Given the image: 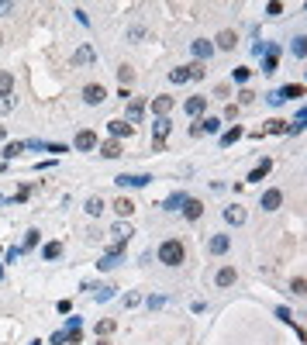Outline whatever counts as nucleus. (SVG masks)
I'll use <instances>...</instances> for the list:
<instances>
[{
  "label": "nucleus",
  "instance_id": "nucleus-1",
  "mask_svg": "<svg viewBox=\"0 0 307 345\" xmlns=\"http://www.w3.org/2000/svg\"><path fill=\"white\" fill-rule=\"evenodd\" d=\"M183 259H186V249H183L180 238H166V242L159 245V263H162V266L173 270V266H180Z\"/></svg>",
  "mask_w": 307,
  "mask_h": 345
},
{
  "label": "nucleus",
  "instance_id": "nucleus-2",
  "mask_svg": "<svg viewBox=\"0 0 307 345\" xmlns=\"http://www.w3.org/2000/svg\"><path fill=\"white\" fill-rule=\"evenodd\" d=\"M114 183L124 187V190H138V187H149L152 176L149 173H121V176H114Z\"/></svg>",
  "mask_w": 307,
  "mask_h": 345
},
{
  "label": "nucleus",
  "instance_id": "nucleus-3",
  "mask_svg": "<svg viewBox=\"0 0 307 345\" xmlns=\"http://www.w3.org/2000/svg\"><path fill=\"white\" fill-rule=\"evenodd\" d=\"M83 100H86L90 107H100V104L107 100V90H104L100 83H86V86H83Z\"/></svg>",
  "mask_w": 307,
  "mask_h": 345
},
{
  "label": "nucleus",
  "instance_id": "nucleus-4",
  "mask_svg": "<svg viewBox=\"0 0 307 345\" xmlns=\"http://www.w3.org/2000/svg\"><path fill=\"white\" fill-rule=\"evenodd\" d=\"M228 249H231L228 235H211V238H207V252H211V256H225Z\"/></svg>",
  "mask_w": 307,
  "mask_h": 345
},
{
  "label": "nucleus",
  "instance_id": "nucleus-5",
  "mask_svg": "<svg viewBox=\"0 0 307 345\" xmlns=\"http://www.w3.org/2000/svg\"><path fill=\"white\" fill-rule=\"evenodd\" d=\"M142 114H145V100H142V97H131V100H128V125L135 128V125L142 121Z\"/></svg>",
  "mask_w": 307,
  "mask_h": 345
},
{
  "label": "nucleus",
  "instance_id": "nucleus-6",
  "mask_svg": "<svg viewBox=\"0 0 307 345\" xmlns=\"http://www.w3.org/2000/svg\"><path fill=\"white\" fill-rule=\"evenodd\" d=\"M76 145L79 152H90V148H97V132H90V128H83V132H76Z\"/></svg>",
  "mask_w": 307,
  "mask_h": 345
},
{
  "label": "nucleus",
  "instance_id": "nucleus-7",
  "mask_svg": "<svg viewBox=\"0 0 307 345\" xmlns=\"http://www.w3.org/2000/svg\"><path fill=\"white\" fill-rule=\"evenodd\" d=\"M86 63H97V49L93 45H79L73 52V66H86Z\"/></svg>",
  "mask_w": 307,
  "mask_h": 345
},
{
  "label": "nucleus",
  "instance_id": "nucleus-8",
  "mask_svg": "<svg viewBox=\"0 0 307 345\" xmlns=\"http://www.w3.org/2000/svg\"><path fill=\"white\" fill-rule=\"evenodd\" d=\"M173 104H176L173 97H166V93H159V97H152V114H155V118H166V114L173 111Z\"/></svg>",
  "mask_w": 307,
  "mask_h": 345
},
{
  "label": "nucleus",
  "instance_id": "nucleus-9",
  "mask_svg": "<svg viewBox=\"0 0 307 345\" xmlns=\"http://www.w3.org/2000/svg\"><path fill=\"white\" fill-rule=\"evenodd\" d=\"M280 204H283V190H276V187H273V190H266V194H262V201H259L262 210H276Z\"/></svg>",
  "mask_w": 307,
  "mask_h": 345
},
{
  "label": "nucleus",
  "instance_id": "nucleus-10",
  "mask_svg": "<svg viewBox=\"0 0 307 345\" xmlns=\"http://www.w3.org/2000/svg\"><path fill=\"white\" fill-rule=\"evenodd\" d=\"M173 132V121L169 118H155V125H152V141H159V145H166V135Z\"/></svg>",
  "mask_w": 307,
  "mask_h": 345
},
{
  "label": "nucleus",
  "instance_id": "nucleus-11",
  "mask_svg": "<svg viewBox=\"0 0 307 345\" xmlns=\"http://www.w3.org/2000/svg\"><path fill=\"white\" fill-rule=\"evenodd\" d=\"M183 111H186L190 118H200V114L207 111V97H190V100L183 104Z\"/></svg>",
  "mask_w": 307,
  "mask_h": 345
},
{
  "label": "nucleus",
  "instance_id": "nucleus-12",
  "mask_svg": "<svg viewBox=\"0 0 307 345\" xmlns=\"http://www.w3.org/2000/svg\"><path fill=\"white\" fill-rule=\"evenodd\" d=\"M180 210H183V217H186V221H197V217L204 214V204H200V201H193V197H186V204L180 207Z\"/></svg>",
  "mask_w": 307,
  "mask_h": 345
},
{
  "label": "nucleus",
  "instance_id": "nucleus-13",
  "mask_svg": "<svg viewBox=\"0 0 307 345\" xmlns=\"http://www.w3.org/2000/svg\"><path fill=\"white\" fill-rule=\"evenodd\" d=\"M190 52H193L197 59H211V56H214V45L204 42V38H197V42H190Z\"/></svg>",
  "mask_w": 307,
  "mask_h": 345
},
{
  "label": "nucleus",
  "instance_id": "nucleus-14",
  "mask_svg": "<svg viewBox=\"0 0 307 345\" xmlns=\"http://www.w3.org/2000/svg\"><path fill=\"white\" fill-rule=\"evenodd\" d=\"M235 279H238L235 266H221V270H218V276H214V283H218V286H231Z\"/></svg>",
  "mask_w": 307,
  "mask_h": 345
},
{
  "label": "nucleus",
  "instance_id": "nucleus-15",
  "mask_svg": "<svg viewBox=\"0 0 307 345\" xmlns=\"http://www.w3.org/2000/svg\"><path fill=\"white\" fill-rule=\"evenodd\" d=\"M183 204H186V194H183V190H176V194H169V197L162 201V210H180Z\"/></svg>",
  "mask_w": 307,
  "mask_h": 345
},
{
  "label": "nucleus",
  "instance_id": "nucleus-16",
  "mask_svg": "<svg viewBox=\"0 0 307 345\" xmlns=\"http://www.w3.org/2000/svg\"><path fill=\"white\" fill-rule=\"evenodd\" d=\"M280 97H283V104H287V100H297V97H304V83H287V86L280 90Z\"/></svg>",
  "mask_w": 307,
  "mask_h": 345
},
{
  "label": "nucleus",
  "instance_id": "nucleus-17",
  "mask_svg": "<svg viewBox=\"0 0 307 345\" xmlns=\"http://www.w3.org/2000/svg\"><path fill=\"white\" fill-rule=\"evenodd\" d=\"M100 155H104V159H118V155H121V141H118V138H107V141L100 145Z\"/></svg>",
  "mask_w": 307,
  "mask_h": 345
},
{
  "label": "nucleus",
  "instance_id": "nucleus-18",
  "mask_svg": "<svg viewBox=\"0 0 307 345\" xmlns=\"http://www.w3.org/2000/svg\"><path fill=\"white\" fill-rule=\"evenodd\" d=\"M83 290H90V293L97 297V304H104V300H111V297H114V286H93V283H86Z\"/></svg>",
  "mask_w": 307,
  "mask_h": 345
},
{
  "label": "nucleus",
  "instance_id": "nucleus-19",
  "mask_svg": "<svg viewBox=\"0 0 307 345\" xmlns=\"http://www.w3.org/2000/svg\"><path fill=\"white\" fill-rule=\"evenodd\" d=\"M107 132H111V138H121V135H131L135 128L128 121H107Z\"/></svg>",
  "mask_w": 307,
  "mask_h": 345
},
{
  "label": "nucleus",
  "instance_id": "nucleus-20",
  "mask_svg": "<svg viewBox=\"0 0 307 345\" xmlns=\"http://www.w3.org/2000/svg\"><path fill=\"white\" fill-rule=\"evenodd\" d=\"M111 235H114V242H128L135 231H131V224H128V221H121V224H114V228H111Z\"/></svg>",
  "mask_w": 307,
  "mask_h": 345
},
{
  "label": "nucleus",
  "instance_id": "nucleus-21",
  "mask_svg": "<svg viewBox=\"0 0 307 345\" xmlns=\"http://www.w3.org/2000/svg\"><path fill=\"white\" fill-rule=\"evenodd\" d=\"M269 166H273V162H269V159H262V162H259V166L248 173V183H262V176L269 173Z\"/></svg>",
  "mask_w": 307,
  "mask_h": 345
},
{
  "label": "nucleus",
  "instance_id": "nucleus-22",
  "mask_svg": "<svg viewBox=\"0 0 307 345\" xmlns=\"http://www.w3.org/2000/svg\"><path fill=\"white\" fill-rule=\"evenodd\" d=\"M83 210H86L90 217H100V214H104V201H100V197H90V201L83 204Z\"/></svg>",
  "mask_w": 307,
  "mask_h": 345
},
{
  "label": "nucleus",
  "instance_id": "nucleus-23",
  "mask_svg": "<svg viewBox=\"0 0 307 345\" xmlns=\"http://www.w3.org/2000/svg\"><path fill=\"white\" fill-rule=\"evenodd\" d=\"M114 210H118L121 217H131V214H135V204H131L128 197H118V201H114Z\"/></svg>",
  "mask_w": 307,
  "mask_h": 345
},
{
  "label": "nucleus",
  "instance_id": "nucleus-24",
  "mask_svg": "<svg viewBox=\"0 0 307 345\" xmlns=\"http://www.w3.org/2000/svg\"><path fill=\"white\" fill-rule=\"evenodd\" d=\"M0 97H14V76L0 72Z\"/></svg>",
  "mask_w": 307,
  "mask_h": 345
},
{
  "label": "nucleus",
  "instance_id": "nucleus-25",
  "mask_svg": "<svg viewBox=\"0 0 307 345\" xmlns=\"http://www.w3.org/2000/svg\"><path fill=\"white\" fill-rule=\"evenodd\" d=\"M225 221H228V224H242V221H245V210H242V207H225Z\"/></svg>",
  "mask_w": 307,
  "mask_h": 345
},
{
  "label": "nucleus",
  "instance_id": "nucleus-26",
  "mask_svg": "<svg viewBox=\"0 0 307 345\" xmlns=\"http://www.w3.org/2000/svg\"><path fill=\"white\" fill-rule=\"evenodd\" d=\"M266 132H273V135H287V132H290V121H280V118H273V121L266 125Z\"/></svg>",
  "mask_w": 307,
  "mask_h": 345
},
{
  "label": "nucleus",
  "instance_id": "nucleus-27",
  "mask_svg": "<svg viewBox=\"0 0 307 345\" xmlns=\"http://www.w3.org/2000/svg\"><path fill=\"white\" fill-rule=\"evenodd\" d=\"M245 135V132H242V128H238V125H235V128H228V132H225V135H221V145H225V148H228V145H235V141H238V138Z\"/></svg>",
  "mask_w": 307,
  "mask_h": 345
},
{
  "label": "nucleus",
  "instance_id": "nucleus-28",
  "mask_svg": "<svg viewBox=\"0 0 307 345\" xmlns=\"http://www.w3.org/2000/svg\"><path fill=\"white\" fill-rule=\"evenodd\" d=\"M214 42H218V49H235V42H238V38H235V31H221Z\"/></svg>",
  "mask_w": 307,
  "mask_h": 345
},
{
  "label": "nucleus",
  "instance_id": "nucleus-29",
  "mask_svg": "<svg viewBox=\"0 0 307 345\" xmlns=\"http://www.w3.org/2000/svg\"><path fill=\"white\" fill-rule=\"evenodd\" d=\"M59 256H62V245H59V242H49V245L42 249V259H59Z\"/></svg>",
  "mask_w": 307,
  "mask_h": 345
},
{
  "label": "nucleus",
  "instance_id": "nucleus-30",
  "mask_svg": "<svg viewBox=\"0 0 307 345\" xmlns=\"http://www.w3.org/2000/svg\"><path fill=\"white\" fill-rule=\"evenodd\" d=\"M131 79H135V69H131V66H121V69H118V83H121L124 90H128V83H131Z\"/></svg>",
  "mask_w": 307,
  "mask_h": 345
},
{
  "label": "nucleus",
  "instance_id": "nucleus-31",
  "mask_svg": "<svg viewBox=\"0 0 307 345\" xmlns=\"http://www.w3.org/2000/svg\"><path fill=\"white\" fill-rule=\"evenodd\" d=\"M169 79H173V83H186V79H190V66H176L169 72Z\"/></svg>",
  "mask_w": 307,
  "mask_h": 345
},
{
  "label": "nucleus",
  "instance_id": "nucleus-32",
  "mask_svg": "<svg viewBox=\"0 0 307 345\" xmlns=\"http://www.w3.org/2000/svg\"><path fill=\"white\" fill-rule=\"evenodd\" d=\"M118 263H121V256H111V252H107V256H104V259L97 263V270H104V273H107V270H114Z\"/></svg>",
  "mask_w": 307,
  "mask_h": 345
},
{
  "label": "nucleus",
  "instance_id": "nucleus-33",
  "mask_svg": "<svg viewBox=\"0 0 307 345\" xmlns=\"http://www.w3.org/2000/svg\"><path fill=\"white\" fill-rule=\"evenodd\" d=\"M114 328H118V321H114V318H104V321H97V335H111Z\"/></svg>",
  "mask_w": 307,
  "mask_h": 345
},
{
  "label": "nucleus",
  "instance_id": "nucleus-34",
  "mask_svg": "<svg viewBox=\"0 0 307 345\" xmlns=\"http://www.w3.org/2000/svg\"><path fill=\"white\" fill-rule=\"evenodd\" d=\"M204 132L207 135H218L221 132V118H204Z\"/></svg>",
  "mask_w": 307,
  "mask_h": 345
},
{
  "label": "nucleus",
  "instance_id": "nucleus-35",
  "mask_svg": "<svg viewBox=\"0 0 307 345\" xmlns=\"http://www.w3.org/2000/svg\"><path fill=\"white\" fill-rule=\"evenodd\" d=\"M21 148H24L21 141H10V145H3V152H0V155H3V159H14V155H17Z\"/></svg>",
  "mask_w": 307,
  "mask_h": 345
},
{
  "label": "nucleus",
  "instance_id": "nucleus-36",
  "mask_svg": "<svg viewBox=\"0 0 307 345\" xmlns=\"http://www.w3.org/2000/svg\"><path fill=\"white\" fill-rule=\"evenodd\" d=\"M231 76H235V83H245V79H248V76H252V69L238 66V69H235V72H231Z\"/></svg>",
  "mask_w": 307,
  "mask_h": 345
},
{
  "label": "nucleus",
  "instance_id": "nucleus-37",
  "mask_svg": "<svg viewBox=\"0 0 307 345\" xmlns=\"http://www.w3.org/2000/svg\"><path fill=\"white\" fill-rule=\"evenodd\" d=\"M294 56H297V59H304V56H307V45H304V38H294Z\"/></svg>",
  "mask_w": 307,
  "mask_h": 345
},
{
  "label": "nucleus",
  "instance_id": "nucleus-38",
  "mask_svg": "<svg viewBox=\"0 0 307 345\" xmlns=\"http://www.w3.org/2000/svg\"><path fill=\"white\" fill-rule=\"evenodd\" d=\"M35 245H38V231H35V228H31V231H28V235H24V249H35Z\"/></svg>",
  "mask_w": 307,
  "mask_h": 345
},
{
  "label": "nucleus",
  "instance_id": "nucleus-39",
  "mask_svg": "<svg viewBox=\"0 0 307 345\" xmlns=\"http://www.w3.org/2000/svg\"><path fill=\"white\" fill-rule=\"evenodd\" d=\"M135 304H142V293H135V290L124 293V307H135Z\"/></svg>",
  "mask_w": 307,
  "mask_h": 345
},
{
  "label": "nucleus",
  "instance_id": "nucleus-40",
  "mask_svg": "<svg viewBox=\"0 0 307 345\" xmlns=\"http://www.w3.org/2000/svg\"><path fill=\"white\" fill-rule=\"evenodd\" d=\"M200 135H207V132H204V121H193V125H190V138H200Z\"/></svg>",
  "mask_w": 307,
  "mask_h": 345
},
{
  "label": "nucleus",
  "instance_id": "nucleus-41",
  "mask_svg": "<svg viewBox=\"0 0 307 345\" xmlns=\"http://www.w3.org/2000/svg\"><path fill=\"white\" fill-rule=\"evenodd\" d=\"M266 14H269V17H276V14H283V3H276V0H273V3H266Z\"/></svg>",
  "mask_w": 307,
  "mask_h": 345
},
{
  "label": "nucleus",
  "instance_id": "nucleus-42",
  "mask_svg": "<svg viewBox=\"0 0 307 345\" xmlns=\"http://www.w3.org/2000/svg\"><path fill=\"white\" fill-rule=\"evenodd\" d=\"M276 318H280V321H287V325L294 321V314H290V307H276Z\"/></svg>",
  "mask_w": 307,
  "mask_h": 345
},
{
  "label": "nucleus",
  "instance_id": "nucleus-43",
  "mask_svg": "<svg viewBox=\"0 0 307 345\" xmlns=\"http://www.w3.org/2000/svg\"><path fill=\"white\" fill-rule=\"evenodd\" d=\"M266 100H269L273 107H280V104H283V97H280V90H273V93H266Z\"/></svg>",
  "mask_w": 307,
  "mask_h": 345
},
{
  "label": "nucleus",
  "instance_id": "nucleus-44",
  "mask_svg": "<svg viewBox=\"0 0 307 345\" xmlns=\"http://www.w3.org/2000/svg\"><path fill=\"white\" fill-rule=\"evenodd\" d=\"M56 311H59V314H69V311H73V300H59Z\"/></svg>",
  "mask_w": 307,
  "mask_h": 345
},
{
  "label": "nucleus",
  "instance_id": "nucleus-45",
  "mask_svg": "<svg viewBox=\"0 0 307 345\" xmlns=\"http://www.w3.org/2000/svg\"><path fill=\"white\" fill-rule=\"evenodd\" d=\"M200 76H204V66H200V63H193V66H190V79H200Z\"/></svg>",
  "mask_w": 307,
  "mask_h": 345
},
{
  "label": "nucleus",
  "instance_id": "nucleus-46",
  "mask_svg": "<svg viewBox=\"0 0 307 345\" xmlns=\"http://www.w3.org/2000/svg\"><path fill=\"white\" fill-rule=\"evenodd\" d=\"M235 118H238V107L228 104V107H225V121H235Z\"/></svg>",
  "mask_w": 307,
  "mask_h": 345
},
{
  "label": "nucleus",
  "instance_id": "nucleus-47",
  "mask_svg": "<svg viewBox=\"0 0 307 345\" xmlns=\"http://www.w3.org/2000/svg\"><path fill=\"white\" fill-rule=\"evenodd\" d=\"M66 342H69V345H79V342H83V335H79V332H66Z\"/></svg>",
  "mask_w": 307,
  "mask_h": 345
},
{
  "label": "nucleus",
  "instance_id": "nucleus-48",
  "mask_svg": "<svg viewBox=\"0 0 307 345\" xmlns=\"http://www.w3.org/2000/svg\"><path fill=\"white\" fill-rule=\"evenodd\" d=\"M238 100H242V104H252V100H255V93H252V90H242V93H238Z\"/></svg>",
  "mask_w": 307,
  "mask_h": 345
},
{
  "label": "nucleus",
  "instance_id": "nucleus-49",
  "mask_svg": "<svg viewBox=\"0 0 307 345\" xmlns=\"http://www.w3.org/2000/svg\"><path fill=\"white\" fill-rule=\"evenodd\" d=\"M28 194H31V190H28V187H21V190L14 194V201H17V204H24V201H28Z\"/></svg>",
  "mask_w": 307,
  "mask_h": 345
},
{
  "label": "nucleus",
  "instance_id": "nucleus-50",
  "mask_svg": "<svg viewBox=\"0 0 307 345\" xmlns=\"http://www.w3.org/2000/svg\"><path fill=\"white\" fill-rule=\"evenodd\" d=\"M66 332H79V318H66Z\"/></svg>",
  "mask_w": 307,
  "mask_h": 345
},
{
  "label": "nucleus",
  "instance_id": "nucleus-51",
  "mask_svg": "<svg viewBox=\"0 0 307 345\" xmlns=\"http://www.w3.org/2000/svg\"><path fill=\"white\" fill-rule=\"evenodd\" d=\"M52 345H66V332H56V335H52Z\"/></svg>",
  "mask_w": 307,
  "mask_h": 345
},
{
  "label": "nucleus",
  "instance_id": "nucleus-52",
  "mask_svg": "<svg viewBox=\"0 0 307 345\" xmlns=\"http://www.w3.org/2000/svg\"><path fill=\"white\" fill-rule=\"evenodd\" d=\"M10 10H14V3L10 0H0V14H10Z\"/></svg>",
  "mask_w": 307,
  "mask_h": 345
},
{
  "label": "nucleus",
  "instance_id": "nucleus-53",
  "mask_svg": "<svg viewBox=\"0 0 307 345\" xmlns=\"http://www.w3.org/2000/svg\"><path fill=\"white\" fill-rule=\"evenodd\" d=\"M3 135H7V128H3V125H0V138H3Z\"/></svg>",
  "mask_w": 307,
  "mask_h": 345
},
{
  "label": "nucleus",
  "instance_id": "nucleus-54",
  "mask_svg": "<svg viewBox=\"0 0 307 345\" xmlns=\"http://www.w3.org/2000/svg\"><path fill=\"white\" fill-rule=\"evenodd\" d=\"M97 345H111V342H107V339H100V342H97Z\"/></svg>",
  "mask_w": 307,
  "mask_h": 345
},
{
  "label": "nucleus",
  "instance_id": "nucleus-55",
  "mask_svg": "<svg viewBox=\"0 0 307 345\" xmlns=\"http://www.w3.org/2000/svg\"><path fill=\"white\" fill-rule=\"evenodd\" d=\"M0 279H3V266H0Z\"/></svg>",
  "mask_w": 307,
  "mask_h": 345
},
{
  "label": "nucleus",
  "instance_id": "nucleus-56",
  "mask_svg": "<svg viewBox=\"0 0 307 345\" xmlns=\"http://www.w3.org/2000/svg\"><path fill=\"white\" fill-rule=\"evenodd\" d=\"M3 204H7V201H3V197H0V207H3Z\"/></svg>",
  "mask_w": 307,
  "mask_h": 345
},
{
  "label": "nucleus",
  "instance_id": "nucleus-57",
  "mask_svg": "<svg viewBox=\"0 0 307 345\" xmlns=\"http://www.w3.org/2000/svg\"><path fill=\"white\" fill-rule=\"evenodd\" d=\"M31 345H42V342H31Z\"/></svg>",
  "mask_w": 307,
  "mask_h": 345
},
{
  "label": "nucleus",
  "instance_id": "nucleus-58",
  "mask_svg": "<svg viewBox=\"0 0 307 345\" xmlns=\"http://www.w3.org/2000/svg\"><path fill=\"white\" fill-rule=\"evenodd\" d=\"M0 42H3V35H0Z\"/></svg>",
  "mask_w": 307,
  "mask_h": 345
}]
</instances>
